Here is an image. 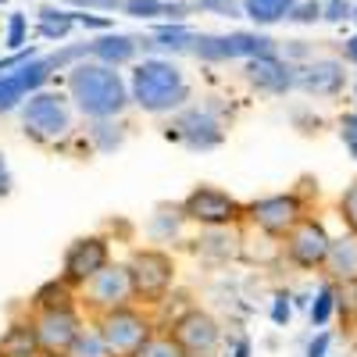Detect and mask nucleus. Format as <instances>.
<instances>
[{
	"label": "nucleus",
	"mask_w": 357,
	"mask_h": 357,
	"mask_svg": "<svg viewBox=\"0 0 357 357\" xmlns=\"http://www.w3.org/2000/svg\"><path fill=\"white\" fill-rule=\"evenodd\" d=\"M321 18V4L318 0H301L293 11H289V18L286 22H296V25H311V22H318Z\"/></svg>",
	"instance_id": "obj_31"
},
{
	"label": "nucleus",
	"mask_w": 357,
	"mask_h": 357,
	"mask_svg": "<svg viewBox=\"0 0 357 357\" xmlns=\"http://www.w3.org/2000/svg\"><path fill=\"white\" fill-rule=\"evenodd\" d=\"M47 357H68V354H47Z\"/></svg>",
	"instance_id": "obj_42"
},
{
	"label": "nucleus",
	"mask_w": 357,
	"mask_h": 357,
	"mask_svg": "<svg viewBox=\"0 0 357 357\" xmlns=\"http://www.w3.org/2000/svg\"><path fill=\"white\" fill-rule=\"evenodd\" d=\"M0 4H4V0H0Z\"/></svg>",
	"instance_id": "obj_46"
},
{
	"label": "nucleus",
	"mask_w": 357,
	"mask_h": 357,
	"mask_svg": "<svg viewBox=\"0 0 357 357\" xmlns=\"http://www.w3.org/2000/svg\"><path fill=\"white\" fill-rule=\"evenodd\" d=\"M333 307H336V289L325 286V289L318 293L314 307H311V321H314V325H325V321H329V314H333Z\"/></svg>",
	"instance_id": "obj_29"
},
{
	"label": "nucleus",
	"mask_w": 357,
	"mask_h": 357,
	"mask_svg": "<svg viewBox=\"0 0 357 357\" xmlns=\"http://www.w3.org/2000/svg\"><path fill=\"white\" fill-rule=\"evenodd\" d=\"M325 268H329L333 282H343V286L357 282V232H350V236L333 243L329 257H325Z\"/></svg>",
	"instance_id": "obj_19"
},
{
	"label": "nucleus",
	"mask_w": 357,
	"mask_h": 357,
	"mask_svg": "<svg viewBox=\"0 0 357 357\" xmlns=\"http://www.w3.org/2000/svg\"><path fill=\"white\" fill-rule=\"evenodd\" d=\"M343 57H347L350 65H357V36H350V40L343 43Z\"/></svg>",
	"instance_id": "obj_39"
},
{
	"label": "nucleus",
	"mask_w": 357,
	"mask_h": 357,
	"mask_svg": "<svg viewBox=\"0 0 357 357\" xmlns=\"http://www.w3.org/2000/svg\"><path fill=\"white\" fill-rule=\"evenodd\" d=\"M97 329H100V336H104V343L111 347L114 357H136V350L151 340V321L136 311H129V307L104 311Z\"/></svg>",
	"instance_id": "obj_5"
},
{
	"label": "nucleus",
	"mask_w": 357,
	"mask_h": 357,
	"mask_svg": "<svg viewBox=\"0 0 357 357\" xmlns=\"http://www.w3.org/2000/svg\"><path fill=\"white\" fill-rule=\"evenodd\" d=\"M340 136H343V143H347L350 158L357 161V111H350V114L340 118Z\"/></svg>",
	"instance_id": "obj_33"
},
{
	"label": "nucleus",
	"mask_w": 357,
	"mask_h": 357,
	"mask_svg": "<svg viewBox=\"0 0 357 357\" xmlns=\"http://www.w3.org/2000/svg\"><path fill=\"white\" fill-rule=\"evenodd\" d=\"M350 286H354V289H357V282H350Z\"/></svg>",
	"instance_id": "obj_45"
},
{
	"label": "nucleus",
	"mask_w": 357,
	"mask_h": 357,
	"mask_svg": "<svg viewBox=\"0 0 357 357\" xmlns=\"http://www.w3.org/2000/svg\"><path fill=\"white\" fill-rule=\"evenodd\" d=\"M43 343L36 325H11V329L0 336V357H40Z\"/></svg>",
	"instance_id": "obj_22"
},
{
	"label": "nucleus",
	"mask_w": 357,
	"mask_h": 357,
	"mask_svg": "<svg viewBox=\"0 0 357 357\" xmlns=\"http://www.w3.org/2000/svg\"><path fill=\"white\" fill-rule=\"evenodd\" d=\"M33 325H36V333H40L43 354H68V347L82 333L72 307H43Z\"/></svg>",
	"instance_id": "obj_13"
},
{
	"label": "nucleus",
	"mask_w": 357,
	"mask_h": 357,
	"mask_svg": "<svg viewBox=\"0 0 357 357\" xmlns=\"http://www.w3.org/2000/svg\"><path fill=\"white\" fill-rule=\"evenodd\" d=\"M197 11L218 15V18H243V4L240 0H193Z\"/></svg>",
	"instance_id": "obj_27"
},
{
	"label": "nucleus",
	"mask_w": 357,
	"mask_h": 357,
	"mask_svg": "<svg viewBox=\"0 0 357 357\" xmlns=\"http://www.w3.org/2000/svg\"><path fill=\"white\" fill-rule=\"evenodd\" d=\"M354 18H357V4H354Z\"/></svg>",
	"instance_id": "obj_44"
},
{
	"label": "nucleus",
	"mask_w": 357,
	"mask_h": 357,
	"mask_svg": "<svg viewBox=\"0 0 357 357\" xmlns=\"http://www.w3.org/2000/svg\"><path fill=\"white\" fill-rule=\"evenodd\" d=\"M354 100H357V82H354Z\"/></svg>",
	"instance_id": "obj_43"
},
{
	"label": "nucleus",
	"mask_w": 357,
	"mask_h": 357,
	"mask_svg": "<svg viewBox=\"0 0 357 357\" xmlns=\"http://www.w3.org/2000/svg\"><path fill=\"white\" fill-rule=\"evenodd\" d=\"M79 57H93V43H82V47H65L50 57H29L18 68L0 75V114L4 111H15L18 104H25V97H33L36 89L50 79L54 68H65V65H75Z\"/></svg>",
	"instance_id": "obj_3"
},
{
	"label": "nucleus",
	"mask_w": 357,
	"mask_h": 357,
	"mask_svg": "<svg viewBox=\"0 0 357 357\" xmlns=\"http://www.w3.org/2000/svg\"><path fill=\"white\" fill-rule=\"evenodd\" d=\"M68 93L86 118H114L129 104V86L104 61H79L68 72Z\"/></svg>",
	"instance_id": "obj_1"
},
{
	"label": "nucleus",
	"mask_w": 357,
	"mask_h": 357,
	"mask_svg": "<svg viewBox=\"0 0 357 357\" xmlns=\"http://www.w3.org/2000/svg\"><path fill=\"white\" fill-rule=\"evenodd\" d=\"M8 193H11V172H8L4 154H0V197H8Z\"/></svg>",
	"instance_id": "obj_36"
},
{
	"label": "nucleus",
	"mask_w": 357,
	"mask_h": 357,
	"mask_svg": "<svg viewBox=\"0 0 357 357\" xmlns=\"http://www.w3.org/2000/svg\"><path fill=\"white\" fill-rule=\"evenodd\" d=\"M132 100L151 114L178 111L190 100V82L172 61L151 57V61L136 65V72H132Z\"/></svg>",
	"instance_id": "obj_2"
},
{
	"label": "nucleus",
	"mask_w": 357,
	"mask_h": 357,
	"mask_svg": "<svg viewBox=\"0 0 357 357\" xmlns=\"http://www.w3.org/2000/svg\"><path fill=\"white\" fill-rule=\"evenodd\" d=\"M136 357H190V354L178 347L175 336H151V340L136 350Z\"/></svg>",
	"instance_id": "obj_26"
},
{
	"label": "nucleus",
	"mask_w": 357,
	"mask_h": 357,
	"mask_svg": "<svg viewBox=\"0 0 357 357\" xmlns=\"http://www.w3.org/2000/svg\"><path fill=\"white\" fill-rule=\"evenodd\" d=\"M193 43H197V33L186 22H168V25H158L151 36H139V50L146 54H183V50H193Z\"/></svg>",
	"instance_id": "obj_18"
},
{
	"label": "nucleus",
	"mask_w": 357,
	"mask_h": 357,
	"mask_svg": "<svg viewBox=\"0 0 357 357\" xmlns=\"http://www.w3.org/2000/svg\"><path fill=\"white\" fill-rule=\"evenodd\" d=\"M68 357H114V354H111V347L104 343V336L97 329V333H79L75 343L68 347Z\"/></svg>",
	"instance_id": "obj_25"
},
{
	"label": "nucleus",
	"mask_w": 357,
	"mask_h": 357,
	"mask_svg": "<svg viewBox=\"0 0 357 357\" xmlns=\"http://www.w3.org/2000/svg\"><path fill=\"white\" fill-rule=\"evenodd\" d=\"M333 250V240L325 236V229L311 218H301L289 232H286V254L293 264H301V268H318L325 264V257H329Z\"/></svg>",
	"instance_id": "obj_10"
},
{
	"label": "nucleus",
	"mask_w": 357,
	"mask_h": 357,
	"mask_svg": "<svg viewBox=\"0 0 357 357\" xmlns=\"http://www.w3.org/2000/svg\"><path fill=\"white\" fill-rule=\"evenodd\" d=\"M100 268H107V243L97 240V236H86V240H75L65 250V282H89Z\"/></svg>",
	"instance_id": "obj_15"
},
{
	"label": "nucleus",
	"mask_w": 357,
	"mask_h": 357,
	"mask_svg": "<svg viewBox=\"0 0 357 357\" xmlns=\"http://www.w3.org/2000/svg\"><path fill=\"white\" fill-rule=\"evenodd\" d=\"M126 15L132 18H168V22H183L193 4H186V0H126Z\"/></svg>",
	"instance_id": "obj_21"
},
{
	"label": "nucleus",
	"mask_w": 357,
	"mask_h": 357,
	"mask_svg": "<svg viewBox=\"0 0 357 357\" xmlns=\"http://www.w3.org/2000/svg\"><path fill=\"white\" fill-rule=\"evenodd\" d=\"M272 318H275V321H286V318H289V304H286V296H279V304H275Z\"/></svg>",
	"instance_id": "obj_40"
},
{
	"label": "nucleus",
	"mask_w": 357,
	"mask_h": 357,
	"mask_svg": "<svg viewBox=\"0 0 357 357\" xmlns=\"http://www.w3.org/2000/svg\"><path fill=\"white\" fill-rule=\"evenodd\" d=\"M236 357H250V343H247V340L240 343V350H236Z\"/></svg>",
	"instance_id": "obj_41"
},
{
	"label": "nucleus",
	"mask_w": 357,
	"mask_h": 357,
	"mask_svg": "<svg viewBox=\"0 0 357 357\" xmlns=\"http://www.w3.org/2000/svg\"><path fill=\"white\" fill-rule=\"evenodd\" d=\"M318 4H321V18H325V22L354 18V4H350V0H318Z\"/></svg>",
	"instance_id": "obj_32"
},
{
	"label": "nucleus",
	"mask_w": 357,
	"mask_h": 357,
	"mask_svg": "<svg viewBox=\"0 0 357 357\" xmlns=\"http://www.w3.org/2000/svg\"><path fill=\"white\" fill-rule=\"evenodd\" d=\"M325 350H329V336H325V333H321V336H318V340L311 343V350H307V357H325Z\"/></svg>",
	"instance_id": "obj_38"
},
{
	"label": "nucleus",
	"mask_w": 357,
	"mask_h": 357,
	"mask_svg": "<svg viewBox=\"0 0 357 357\" xmlns=\"http://www.w3.org/2000/svg\"><path fill=\"white\" fill-rule=\"evenodd\" d=\"M172 336L178 340V347H183L190 357H207L218 340H222V329H218V321L211 314H204V311H186L183 318L175 321V329Z\"/></svg>",
	"instance_id": "obj_12"
},
{
	"label": "nucleus",
	"mask_w": 357,
	"mask_h": 357,
	"mask_svg": "<svg viewBox=\"0 0 357 357\" xmlns=\"http://www.w3.org/2000/svg\"><path fill=\"white\" fill-rule=\"evenodd\" d=\"M86 296L97 311H114V307H126L129 296H136L132 279H129V268H100V272L86 282Z\"/></svg>",
	"instance_id": "obj_11"
},
{
	"label": "nucleus",
	"mask_w": 357,
	"mask_h": 357,
	"mask_svg": "<svg viewBox=\"0 0 357 357\" xmlns=\"http://www.w3.org/2000/svg\"><path fill=\"white\" fill-rule=\"evenodd\" d=\"M168 139H178L190 151H211L225 139V126L215 107H190L168 126Z\"/></svg>",
	"instance_id": "obj_7"
},
{
	"label": "nucleus",
	"mask_w": 357,
	"mask_h": 357,
	"mask_svg": "<svg viewBox=\"0 0 357 357\" xmlns=\"http://www.w3.org/2000/svg\"><path fill=\"white\" fill-rule=\"evenodd\" d=\"M340 211H343V222L350 225V232H357V178L343 190V197H340Z\"/></svg>",
	"instance_id": "obj_30"
},
{
	"label": "nucleus",
	"mask_w": 357,
	"mask_h": 357,
	"mask_svg": "<svg viewBox=\"0 0 357 357\" xmlns=\"http://www.w3.org/2000/svg\"><path fill=\"white\" fill-rule=\"evenodd\" d=\"M343 82H347L343 65L340 61H329V57L296 68V86H301L304 93H314V97H336L340 89H343Z\"/></svg>",
	"instance_id": "obj_17"
},
{
	"label": "nucleus",
	"mask_w": 357,
	"mask_h": 357,
	"mask_svg": "<svg viewBox=\"0 0 357 357\" xmlns=\"http://www.w3.org/2000/svg\"><path fill=\"white\" fill-rule=\"evenodd\" d=\"M193 54L200 61H236V57H261L275 54V40L261 33H225V36H197Z\"/></svg>",
	"instance_id": "obj_6"
},
{
	"label": "nucleus",
	"mask_w": 357,
	"mask_h": 357,
	"mask_svg": "<svg viewBox=\"0 0 357 357\" xmlns=\"http://www.w3.org/2000/svg\"><path fill=\"white\" fill-rule=\"evenodd\" d=\"M22 126H25V136H33L36 143H57L72 132V107L61 93L36 89L22 104Z\"/></svg>",
	"instance_id": "obj_4"
},
{
	"label": "nucleus",
	"mask_w": 357,
	"mask_h": 357,
	"mask_svg": "<svg viewBox=\"0 0 357 357\" xmlns=\"http://www.w3.org/2000/svg\"><path fill=\"white\" fill-rule=\"evenodd\" d=\"M247 215L257 229H264L268 236H286L296 222H301V204L296 197H261L247 207Z\"/></svg>",
	"instance_id": "obj_14"
},
{
	"label": "nucleus",
	"mask_w": 357,
	"mask_h": 357,
	"mask_svg": "<svg viewBox=\"0 0 357 357\" xmlns=\"http://www.w3.org/2000/svg\"><path fill=\"white\" fill-rule=\"evenodd\" d=\"M36 301H40V307H72V296H68L65 282H50V286H43V289L36 293Z\"/></svg>",
	"instance_id": "obj_28"
},
{
	"label": "nucleus",
	"mask_w": 357,
	"mask_h": 357,
	"mask_svg": "<svg viewBox=\"0 0 357 357\" xmlns=\"http://www.w3.org/2000/svg\"><path fill=\"white\" fill-rule=\"evenodd\" d=\"M61 4H72V8H97V11H118V8H126V0H61Z\"/></svg>",
	"instance_id": "obj_35"
},
{
	"label": "nucleus",
	"mask_w": 357,
	"mask_h": 357,
	"mask_svg": "<svg viewBox=\"0 0 357 357\" xmlns=\"http://www.w3.org/2000/svg\"><path fill=\"white\" fill-rule=\"evenodd\" d=\"M36 15H40V29H36V33L47 36V40H65L72 33V25H79L75 11H61V8H40Z\"/></svg>",
	"instance_id": "obj_24"
},
{
	"label": "nucleus",
	"mask_w": 357,
	"mask_h": 357,
	"mask_svg": "<svg viewBox=\"0 0 357 357\" xmlns=\"http://www.w3.org/2000/svg\"><path fill=\"white\" fill-rule=\"evenodd\" d=\"M22 43H25V15H11V22H8V47L22 50Z\"/></svg>",
	"instance_id": "obj_34"
},
{
	"label": "nucleus",
	"mask_w": 357,
	"mask_h": 357,
	"mask_svg": "<svg viewBox=\"0 0 357 357\" xmlns=\"http://www.w3.org/2000/svg\"><path fill=\"white\" fill-rule=\"evenodd\" d=\"M183 215L193 218V222H200V225H211V229H215V225L236 222V218L243 215V207L236 204L229 193L215 190V186H200V190H193V193L186 197Z\"/></svg>",
	"instance_id": "obj_9"
},
{
	"label": "nucleus",
	"mask_w": 357,
	"mask_h": 357,
	"mask_svg": "<svg viewBox=\"0 0 357 357\" xmlns=\"http://www.w3.org/2000/svg\"><path fill=\"white\" fill-rule=\"evenodd\" d=\"M75 22H79V25H86V29H111V22H107V18H89V15H75Z\"/></svg>",
	"instance_id": "obj_37"
},
{
	"label": "nucleus",
	"mask_w": 357,
	"mask_h": 357,
	"mask_svg": "<svg viewBox=\"0 0 357 357\" xmlns=\"http://www.w3.org/2000/svg\"><path fill=\"white\" fill-rule=\"evenodd\" d=\"M136 50H139V36H126V33H107L93 40V57L104 65H126L136 57Z\"/></svg>",
	"instance_id": "obj_20"
},
{
	"label": "nucleus",
	"mask_w": 357,
	"mask_h": 357,
	"mask_svg": "<svg viewBox=\"0 0 357 357\" xmlns=\"http://www.w3.org/2000/svg\"><path fill=\"white\" fill-rule=\"evenodd\" d=\"M301 0H243V15L257 25H275L282 18H289V11Z\"/></svg>",
	"instance_id": "obj_23"
},
{
	"label": "nucleus",
	"mask_w": 357,
	"mask_h": 357,
	"mask_svg": "<svg viewBox=\"0 0 357 357\" xmlns=\"http://www.w3.org/2000/svg\"><path fill=\"white\" fill-rule=\"evenodd\" d=\"M126 268H129L136 296H143V301H158L172 286V257H165L161 250H139L132 254Z\"/></svg>",
	"instance_id": "obj_8"
},
{
	"label": "nucleus",
	"mask_w": 357,
	"mask_h": 357,
	"mask_svg": "<svg viewBox=\"0 0 357 357\" xmlns=\"http://www.w3.org/2000/svg\"><path fill=\"white\" fill-rule=\"evenodd\" d=\"M247 82L261 93H286V89L296 86V68L279 61V54H261V57H250L247 61Z\"/></svg>",
	"instance_id": "obj_16"
}]
</instances>
